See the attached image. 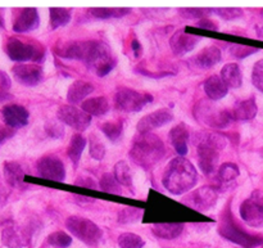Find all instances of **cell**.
I'll return each instance as SVG.
<instances>
[{
  "label": "cell",
  "instance_id": "obj_4",
  "mask_svg": "<svg viewBox=\"0 0 263 248\" xmlns=\"http://www.w3.org/2000/svg\"><path fill=\"white\" fill-rule=\"evenodd\" d=\"M193 115L198 122L212 129H226L234 121L230 110L211 99H200L193 108Z\"/></svg>",
  "mask_w": 263,
  "mask_h": 248
},
{
  "label": "cell",
  "instance_id": "obj_33",
  "mask_svg": "<svg viewBox=\"0 0 263 248\" xmlns=\"http://www.w3.org/2000/svg\"><path fill=\"white\" fill-rule=\"evenodd\" d=\"M49 15H50V27L53 30L66 26L72 18L71 10L67 8H50Z\"/></svg>",
  "mask_w": 263,
  "mask_h": 248
},
{
  "label": "cell",
  "instance_id": "obj_46",
  "mask_svg": "<svg viewBox=\"0 0 263 248\" xmlns=\"http://www.w3.org/2000/svg\"><path fill=\"white\" fill-rule=\"evenodd\" d=\"M74 184L77 185V187H82V188H87V189H99V184H98L97 182H95L92 178L90 176H82V178H79V179L74 182Z\"/></svg>",
  "mask_w": 263,
  "mask_h": 248
},
{
  "label": "cell",
  "instance_id": "obj_39",
  "mask_svg": "<svg viewBox=\"0 0 263 248\" xmlns=\"http://www.w3.org/2000/svg\"><path fill=\"white\" fill-rule=\"evenodd\" d=\"M180 14L186 20H203L212 13V8H180Z\"/></svg>",
  "mask_w": 263,
  "mask_h": 248
},
{
  "label": "cell",
  "instance_id": "obj_27",
  "mask_svg": "<svg viewBox=\"0 0 263 248\" xmlns=\"http://www.w3.org/2000/svg\"><path fill=\"white\" fill-rule=\"evenodd\" d=\"M185 225L181 223H158L152 226V233L159 239L172 241L181 236Z\"/></svg>",
  "mask_w": 263,
  "mask_h": 248
},
{
  "label": "cell",
  "instance_id": "obj_6",
  "mask_svg": "<svg viewBox=\"0 0 263 248\" xmlns=\"http://www.w3.org/2000/svg\"><path fill=\"white\" fill-rule=\"evenodd\" d=\"M218 233L222 238L233 242V243L241 246L243 248H254L263 244V237L253 236L247 232H244L238 224L234 221L231 211L226 208L225 212L222 214L220 226H218Z\"/></svg>",
  "mask_w": 263,
  "mask_h": 248
},
{
  "label": "cell",
  "instance_id": "obj_11",
  "mask_svg": "<svg viewBox=\"0 0 263 248\" xmlns=\"http://www.w3.org/2000/svg\"><path fill=\"white\" fill-rule=\"evenodd\" d=\"M36 171L43 179L63 183L66 180V167L57 156H44L36 162Z\"/></svg>",
  "mask_w": 263,
  "mask_h": 248
},
{
  "label": "cell",
  "instance_id": "obj_13",
  "mask_svg": "<svg viewBox=\"0 0 263 248\" xmlns=\"http://www.w3.org/2000/svg\"><path fill=\"white\" fill-rule=\"evenodd\" d=\"M14 79L25 86H36L44 80V71L36 63H20L12 68Z\"/></svg>",
  "mask_w": 263,
  "mask_h": 248
},
{
  "label": "cell",
  "instance_id": "obj_20",
  "mask_svg": "<svg viewBox=\"0 0 263 248\" xmlns=\"http://www.w3.org/2000/svg\"><path fill=\"white\" fill-rule=\"evenodd\" d=\"M2 241L8 248H23L27 243V237L17 224L10 221L3 229Z\"/></svg>",
  "mask_w": 263,
  "mask_h": 248
},
{
  "label": "cell",
  "instance_id": "obj_34",
  "mask_svg": "<svg viewBox=\"0 0 263 248\" xmlns=\"http://www.w3.org/2000/svg\"><path fill=\"white\" fill-rule=\"evenodd\" d=\"M100 130H102V133L104 134L110 141L116 143V141H118L121 138H122L123 123L121 120L108 121V122H104L102 126H100Z\"/></svg>",
  "mask_w": 263,
  "mask_h": 248
},
{
  "label": "cell",
  "instance_id": "obj_10",
  "mask_svg": "<svg viewBox=\"0 0 263 248\" xmlns=\"http://www.w3.org/2000/svg\"><path fill=\"white\" fill-rule=\"evenodd\" d=\"M218 201V193L212 187H200L184 198V205L199 212L212 210Z\"/></svg>",
  "mask_w": 263,
  "mask_h": 248
},
{
  "label": "cell",
  "instance_id": "obj_28",
  "mask_svg": "<svg viewBox=\"0 0 263 248\" xmlns=\"http://www.w3.org/2000/svg\"><path fill=\"white\" fill-rule=\"evenodd\" d=\"M81 110L91 117L92 116H104L110 110V104L105 97H94L85 99L81 103Z\"/></svg>",
  "mask_w": 263,
  "mask_h": 248
},
{
  "label": "cell",
  "instance_id": "obj_36",
  "mask_svg": "<svg viewBox=\"0 0 263 248\" xmlns=\"http://www.w3.org/2000/svg\"><path fill=\"white\" fill-rule=\"evenodd\" d=\"M217 175L221 183L229 184V183L234 182L240 176V170H239L238 165L233 164V162H226L218 169Z\"/></svg>",
  "mask_w": 263,
  "mask_h": 248
},
{
  "label": "cell",
  "instance_id": "obj_3",
  "mask_svg": "<svg viewBox=\"0 0 263 248\" xmlns=\"http://www.w3.org/2000/svg\"><path fill=\"white\" fill-rule=\"evenodd\" d=\"M130 158L144 170H151L163 158L166 147L163 140L153 133H139L131 144Z\"/></svg>",
  "mask_w": 263,
  "mask_h": 248
},
{
  "label": "cell",
  "instance_id": "obj_26",
  "mask_svg": "<svg viewBox=\"0 0 263 248\" xmlns=\"http://www.w3.org/2000/svg\"><path fill=\"white\" fill-rule=\"evenodd\" d=\"M94 92V85L85 80H76L72 82L71 86L68 87L67 92V100L71 104H77V103H82L87 95H90Z\"/></svg>",
  "mask_w": 263,
  "mask_h": 248
},
{
  "label": "cell",
  "instance_id": "obj_31",
  "mask_svg": "<svg viewBox=\"0 0 263 248\" xmlns=\"http://www.w3.org/2000/svg\"><path fill=\"white\" fill-rule=\"evenodd\" d=\"M131 12L130 8H91L89 13L97 20H110V18H122Z\"/></svg>",
  "mask_w": 263,
  "mask_h": 248
},
{
  "label": "cell",
  "instance_id": "obj_2",
  "mask_svg": "<svg viewBox=\"0 0 263 248\" xmlns=\"http://www.w3.org/2000/svg\"><path fill=\"white\" fill-rule=\"evenodd\" d=\"M198 183L197 169L185 157H176L166 166L162 176V184L167 192L181 196L190 192Z\"/></svg>",
  "mask_w": 263,
  "mask_h": 248
},
{
  "label": "cell",
  "instance_id": "obj_15",
  "mask_svg": "<svg viewBox=\"0 0 263 248\" xmlns=\"http://www.w3.org/2000/svg\"><path fill=\"white\" fill-rule=\"evenodd\" d=\"M2 117L5 125L15 130L27 126L30 112L21 104H8L2 108Z\"/></svg>",
  "mask_w": 263,
  "mask_h": 248
},
{
  "label": "cell",
  "instance_id": "obj_47",
  "mask_svg": "<svg viewBox=\"0 0 263 248\" xmlns=\"http://www.w3.org/2000/svg\"><path fill=\"white\" fill-rule=\"evenodd\" d=\"M197 26L199 28H204V30H211V31H217L218 30L217 22L210 20V18H203V20L198 21Z\"/></svg>",
  "mask_w": 263,
  "mask_h": 248
},
{
  "label": "cell",
  "instance_id": "obj_48",
  "mask_svg": "<svg viewBox=\"0 0 263 248\" xmlns=\"http://www.w3.org/2000/svg\"><path fill=\"white\" fill-rule=\"evenodd\" d=\"M14 134H15L14 129L9 128V126H0V146H2L3 143H5L8 139L12 138Z\"/></svg>",
  "mask_w": 263,
  "mask_h": 248
},
{
  "label": "cell",
  "instance_id": "obj_12",
  "mask_svg": "<svg viewBox=\"0 0 263 248\" xmlns=\"http://www.w3.org/2000/svg\"><path fill=\"white\" fill-rule=\"evenodd\" d=\"M57 117L62 123L71 126L76 131H85L91 123V116L74 105H62L57 111Z\"/></svg>",
  "mask_w": 263,
  "mask_h": 248
},
{
  "label": "cell",
  "instance_id": "obj_44",
  "mask_svg": "<svg viewBox=\"0 0 263 248\" xmlns=\"http://www.w3.org/2000/svg\"><path fill=\"white\" fill-rule=\"evenodd\" d=\"M258 49L257 48H251V46H246V45H239V44H234L231 45L230 48V53L231 56L235 57L238 59H243L246 57L252 56V54L257 53Z\"/></svg>",
  "mask_w": 263,
  "mask_h": 248
},
{
  "label": "cell",
  "instance_id": "obj_37",
  "mask_svg": "<svg viewBox=\"0 0 263 248\" xmlns=\"http://www.w3.org/2000/svg\"><path fill=\"white\" fill-rule=\"evenodd\" d=\"M143 210L136 207H123L118 211L117 221L120 224H134L143 218Z\"/></svg>",
  "mask_w": 263,
  "mask_h": 248
},
{
  "label": "cell",
  "instance_id": "obj_50",
  "mask_svg": "<svg viewBox=\"0 0 263 248\" xmlns=\"http://www.w3.org/2000/svg\"><path fill=\"white\" fill-rule=\"evenodd\" d=\"M8 197H9V192L7 190V188L0 185V208L4 207V205L8 201Z\"/></svg>",
  "mask_w": 263,
  "mask_h": 248
},
{
  "label": "cell",
  "instance_id": "obj_43",
  "mask_svg": "<svg viewBox=\"0 0 263 248\" xmlns=\"http://www.w3.org/2000/svg\"><path fill=\"white\" fill-rule=\"evenodd\" d=\"M45 133L48 134V136L54 139H61L64 135V126L61 121H50V122H46L45 125Z\"/></svg>",
  "mask_w": 263,
  "mask_h": 248
},
{
  "label": "cell",
  "instance_id": "obj_53",
  "mask_svg": "<svg viewBox=\"0 0 263 248\" xmlns=\"http://www.w3.org/2000/svg\"><path fill=\"white\" fill-rule=\"evenodd\" d=\"M76 197L80 198L79 203H90V202H94V200H91V198L82 197V196H76Z\"/></svg>",
  "mask_w": 263,
  "mask_h": 248
},
{
  "label": "cell",
  "instance_id": "obj_7",
  "mask_svg": "<svg viewBox=\"0 0 263 248\" xmlns=\"http://www.w3.org/2000/svg\"><path fill=\"white\" fill-rule=\"evenodd\" d=\"M66 228L79 241L87 246H98L103 238V232L95 223L81 216H69L66 221Z\"/></svg>",
  "mask_w": 263,
  "mask_h": 248
},
{
  "label": "cell",
  "instance_id": "obj_29",
  "mask_svg": "<svg viewBox=\"0 0 263 248\" xmlns=\"http://www.w3.org/2000/svg\"><path fill=\"white\" fill-rule=\"evenodd\" d=\"M221 79L228 85V87L238 89L243 85V75L239 64L228 63L221 69Z\"/></svg>",
  "mask_w": 263,
  "mask_h": 248
},
{
  "label": "cell",
  "instance_id": "obj_49",
  "mask_svg": "<svg viewBox=\"0 0 263 248\" xmlns=\"http://www.w3.org/2000/svg\"><path fill=\"white\" fill-rule=\"evenodd\" d=\"M10 86H12L10 77L8 76V74H5L4 71H2V69H0V89L8 92V90L10 89Z\"/></svg>",
  "mask_w": 263,
  "mask_h": 248
},
{
  "label": "cell",
  "instance_id": "obj_40",
  "mask_svg": "<svg viewBox=\"0 0 263 248\" xmlns=\"http://www.w3.org/2000/svg\"><path fill=\"white\" fill-rule=\"evenodd\" d=\"M48 243L55 248H67L71 246L72 238L64 232H54L48 236Z\"/></svg>",
  "mask_w": 263,
  "mask_h": 248
},
{
  "label": "cell",
  "instance_id": "obj_14",
  "mask_svg": "<svg viewBox=\"0 0 263 248\" xmlns=\"http://www.w3.org/2000/svg\"><path fill=\"white\" fill-rule=\"evenodd\" d=\"M172 120H174V113L171 112L170 108H159V110L148 113L143 118H140L136 126H138L139 133H151L154 129H159L167 125Z\"/></svg>",
  "mask_w": 263,
  "mask_h": 248
},
{
  "label": "cell",
  "instance_id": "obj_23",
  "mask_svg": "<svg viewBox=\"0 0 263 248\" xmlns=\"http://www.w3.org/2000/svg\"><path fill=\"white\" fill-rule=\"evenodd\" d=\"M258 112V107H257L256 99L253 97L248 98V99H241L234 104L233 117L236 121H249L253 120Z\"/></svg>",
  "mask_w": 263,
  "mask_h": 248
},
{
  "label": "cell",
  "instance_id": "obj_1",
  "mask_svg": "<svg viewBox=\"0 0 263 248\" xmlns=\"http://www.w3.org/2000/svg\"><path fill=\"white\" fill-rule=\"evenodd\" d=\"M57 56L84 62L87 68L99 77L107 76L117 63L108 44L100 40L69 41L62 44L57 49Z\"/></svg>",
  "mask_w": 263,
  "mask_h": 248
},
{
  "label": "cell",
  "instance_id": "obj_22",
  "mask_svg": "<svg viewBox=\"0 0 263 248\" xmlns=\"http://www.w3.org/2000/svg\"><path fill=\"white\" fill-rule=\"evenodd\" d=\"M222 59V51L218 46L210 45L200 50L197 56L193 58V62L197 67L203 69H208L218 64Z\"/></svg>",
  "mask_w": 263,
  "mask_h": 248
},
{
  "label": "cell",
  "instance_id": "obj_9",
  "mask_svg": "<svg viewBox=\"0 0 263 248\" xmlns=\"http://www.w3.org/2000/svg\"><path fill=\"white\" fill-rule=\"evenodd\" d=\"M240 218L252 228H263V190H254L239 207Z\"/></svg>",
  "mask_w": 263,
  "mask_h": 248
},
{
  "label": "cell",
  "instance_id": "obj_52",
  "mask_svg": "<svg viewBox=\"0 0 263 248\" xmlns=\"http://www.w3.org/2000/svg\"><path fill=\"white\" fill-rule=\"evenodd\" d=\"M131 46H133V49H134V53H135V57H138L139 56V51H140V49H141V46H140V44H139V41L138 40H134L133 44H131Z\"/></svg>",
  "mask_w": 263,
  "mask_h": 248
},
{
  "label": "cell",
  "instance_id": "obj_21",
  "mask_svg": "<svg viewBox=\"0 0 263 248\" xmlns=\"http://www.w3.org/2000/svg\"><path fill=\"white\" fill-rule=\"evenodd\" d=\"M193 143L194 146H208L213 147V148L222 151L228 146V140H226L225 135L218 134L216 131H208V130H200L195 131L194 136H193Z\"/></svg>",
  "mask_w": 263,
  "mask_h": 248
},
{
  "label": "cell",
  "instance_id": "obj_42",
  "mask_svg": "<svg viewBox=\"0 0 263 248\" xmlns=\"http://www.w3.org/2000/svg\"><path fill=\"white\" fill-rule=\"evenodd\" d=\"M212 14L218 15L222 20L234 21L243 15V9L240 8H212Z\"/></svg>",
  "mask_w": 263,
  "mask_h": 248
},
{
  "label": "cell",
  "instance_id": "obj_51",
  "mask_svg": "<svg viewBox=\"0 0 263 248\" xmlns=\"http://www.w3.org/2000/svg\"><path fill=\"white\" fill-rule=\"evenodd\" d=\"M13 98V95L10 93L5 92V90L0 89V102H5V100H10Z\"/></svg>",
  "mask_w": 263,
  "mask_h": 248
},
{
  "label": "cell",
  "instance_id": "obj_56",
  "mask_svg": "<svg viewBox=\"0 0 263 248\" xmlns=\"http://www.w3.org/2000/svg\"><path fill=\"white\" fill-rule=\"evenodd\" d=\"M261 14H262V15H263V9H262V10H261Z\"/></svg>",
  "mask_w": 263,
  "mask_h": 248
},
{
  "label": "cell",
  "instance_id": "obj_35",
  "mask_svg": "<svg viewBox=\"0 0 263 248\" xmlns=\"http://www.w3.org/2000/svg\"><path fill=\"white\" fill-rule=\"evenodd\" d=\"M122 185L116 180L115 175L105 172L102 175L99 182V189L102 192L110 193V194H122Z\"/></svg>",
  "mask_w": 263,
  "mask_h": 248
},
{
  "label": "cell",
  "instance_id": "obj_41",
  "mask_svg": "<svg viewBox=\"0 0 263 248\" xmlns=\"http://www.w3.org/2000/svg\"><path fill=\"white\" fill-rule=\"evenodd\" d=\"M89 141H90V147H89L90 156H91L94 160H97V161H102V160L105 157V153H107L105 146L97 138L95 134L90 135Z\"/></svg>",
  "mask_w": 263,
  "mask_h": 248
},
{
  "label": "cell",
  "instance_id": "obj_19",
  "mask_svg": "<svg viewBox=\"0 0 263 248\" xmlns=\"http://www.w3.org/2000/svg\"><path fill=\"white\" fill-rule=\"evenodd\" d=\"M189 129L185 123H179V125L174 126V128L170 130L168 133V140L172 144V147L175 148V151L177 152L180 157H185L189 152Z\"/></svg>",
  "mask_w": 263,
  "mask_h": 248
},
{
  "label": "cell",
  "instance_id": "obj_16",
  "mask_svg": "<svg viewBox=\"0 0 263 248\" xmlns=\"http://www.w3.org/2000/svg\"><path fill=\"white\" fill-rule=\"evenodd\" d=\"M40 25V17L36 8H23L13 22V31L15 33H25L36 30Z\"/></svg>",
  "mask_w": 263,
  "mask_h": 248
},
{
  "label": "cell",
  "instance_id": "obj_54",
  "mask_svg": "<svg viewBox=\"0 0 263 248\" xmlns=\"http://www.w3.org/2000/svg\"><path fill=\"white\" fill-rule=\"evenodd\" d=\"M257 36H258L261 40H263V26H262V27H259L258 30H257Z\"/></svg>",
  "mask_w": 263,
  "mask_h": 248
},
{
  "label": "cell",
  "instance_id": "obj_18",
  "mask_svg": "<svg viewBox=\"0 0 263 248\" xmlns=\"http://www.w3.org/2000/svg\"><path fill=\"white\" fill-rule=\"evenodd\" d=\"M199 36L190 35V33L185 32L184 30H179L170 39V46H171V50L175 54L184 56V54L192 51L199 44Z\"/></svg>",
  "mask_w": 263,
  "mask_h": 248
},
{
  "label": "cell",
  "instance_id": "obj_38",
  "mask_svg": "<svg viewBox=\"0 0 263 248\" xmlns=\"http://www.w3.org/2000/svg\"><path fill=\"white\" fill-rule=\"evenodd\" d=\"M144 244L143 238L135 233H122L118 237L120 248H143Z\"/></svg>",
  "mask_w": 263,
  "mask_h": 248
},
{
  "label": "cell",
  "instance_id": "obj_25",
  "mask_svg": "<svg viewBox=\"0 0 263 248\" xmlns=\"http://www.w3.org/2000/svg\"><path fill=\"white\" fill-rule=\"evenodd\" d=\"M5 182L12 188H25V171L22 166L15 161H7L3 165Z\"/></svg>",
  "mask_w": 263,
  "mask_h": 248
},
{
  "label": "cell",
  "instance_id": "obj_24",
  "mask_svg": "<svg viewBox=\"0 0 263 248\" xmlns=\"http://www.w3.org/2000/svg\"><path fill=\"white\" fill-rule=\"evenodd\" d=\"M203 87H204L205 95L208 97V99L213 100V102L221 100L229 93L228 85L222 81L221 76H217V75H212V76L208 77L204 84H203Z\"/></svg>",
  "mask_w": 263,
  "mask_h": 248
},
{
  "label": "cell",
  "instance_id": "obj_8",
  "mask_svg": "<svg viewBox=\"0 0 263 248\" xmlns=\"http://www.w3.org/2000/svg\"><path fill=\"white\" fill-rule=\"evenodd\" d=\"M152 102H153V95L148 93H140L130 87H120L115 94L116 108L122 112H140L145 105Z\"/></svg>",
  "mask_w": 263,
  "mask_h": 248
},
{
  "label": "cell",
  "instance_id": "obj_55",
  "mask_svg": "<svg viewBox=\"0 0 263 248\" xmlns=\"http://www.w3.org/2000/svg\"><path fill=\"white\" fill-rule=\"evenodd\" d=\"M5 27V23H4V18H3L2 13H0V28H4Z\"/></svg>",
  "mask_w": 263,
  "mask_h": 248
},
{
  "label": "cell",
  "instance_id": "obj_5",
  "mask_svg": "<svg viewBox=\"0 0 263 248\" xmlns=\"http://www.w3.org/2000/svg\"><path fill=\"white\" fill-rule=\"evenodd\" d=\"M5 51L7 56L12 61L20 62H33L40 63L45 58V48L37 41L23 40L20 38H9L5 44Z\"/></svg>",
  "mask_w": 263,
  "mask_h": 248
},
{
  "label": "cell",
  "instance_id": "obj_30",
  "mask_svg": "<svg viewBox=\"0 0 263 248\" xmlns=\"http://www.w3.org/2000/svg\"><path fill=\"white\" fill-rule=\"evenodd\" d=\"M87 140L85 139V136H82L81 134H74L72 136L71 141H69L68 149H67V154H68L69 160L72 161V164L74 166L79 165V162L81 161V156L85 151V147H86Z\"/></svg>",
  "mask_w": 263,
  "mask_h": 248
},
{
  "label": "cell",
  "instance_id": "obj_32",
  "mask_svg": "<svg viewBox=\"0 0 263 248\" xmlns=\"http://www.w3.org/2000/svg\"><path fill=\"white\" fill-rule=\"evenodd\" d=\"M113 175H115L116 180L120 183L121 185L126 187L127 189H133V175H131L130 166L127 165L126 161H118L115 165V169H113Z\"/></svg>",
  "mask_w": 263,
  "mask_h": 248
},
{
  "label": "cell",
  "instance_id": "obj_17",
  "mask_svg": "<svg viewBox=\"0 0 263 248\" xmlns=\"http://www.w3.org/2000/svg\"><path fill=\"white\" fill-rule=\"evenodd\" d=\"M198 154V166L202 172L207 176L212 175L217 169L218 161H220V151L213 147L208 146H197Z\"/></svg>",
  "mask_w": 263,
  "mask_h": 248
},
{
  "label": "cell",
  "instance_id": "obj_45",
  "mask_svg": "<svg viewBox=\"0 0 263 248\" xmlns=\"http://www.w3.org/2000/svg\"><path fill=\"white\" fill-rule=\"evenodd\" d=\"M252 82L259 92L263 93V59L254 64L252 71Z\"/></svg>",
  "mask_w": 263,
  "mask_h": 248
}]
</instances>
